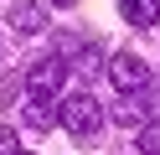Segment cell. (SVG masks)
I'll use <instances>...</instances> for the list:
<instances>
[{
    "instance_id": "7",
    "label": "cell",
    "mask_w": 160,
    "mask_h": 155,
    "mask_svg": "<svg viewBox=\"0 0 160 155\" xmlns=\"http://www.w3.org/2000/svg\"><path fill=\"white\" fill-rule=\"evenodd\" d=\"M26 124H31V129H52V98L31 93V103H26Z\"/></svg>"
},
{
    "instance_id": "11",
    "label": "cell",
    "mask_w": 160,
    "mask_h": 155,
    "mask_svg": "<svg viewBox=\"0 0 160 155\" xmlns=\"http://www.w3.org/2000/svg\"><path fill=\"white\" fill-rule=\"evenodd\" d=\"M52 5H72V0H52Z\"/></svg>"
},
{
    "instance_id": "1",
    "label": "cell",
    "mask_w": 160,
    "mask_h": 155,
    "mask_svg": "<svg viewBox=\"0 0 160 155\" xmlns=\"http://www.w3.org/2000/svg\"><path fill=\"white\" fill-rule=\"evenodd\" d=\"M57 119H62V129L72 134V140H93V134L103 129V109H98L93 93H72V98L57 109Z\"/></svg>"
},
{
    "instance_id": "3",
    "label": "cell",
    "mask_w": 160,
    "mask_h": 155,
    "mask_svg": "<svg viewBox=\"0 0 160 155\" xmlns=\"http://www.w3.org/2000/svg\"><path fill=\"white\" fill-rule=\"evenodd\" d=\"M62 78H67V62L52 52V57H36V62H31V72H26V88H31V93H42V98H52V93L62 88Z\"/></svg>"
},
{
    "instance_id": "4",
    "label": "cell",
    "mask_w": 160,
    "mask_h": 155,
    "mask_svg": "<svg viewBox=\"0 0 160 155\" xmlns=\"http://www.w3.org/2000/svg\"><path fill=\"white\" fill-rule=\"evenodd\" d=\"M57 57H62V62H78V67H88V72L98 67V47H88L78 31H62V41H57Z\"/></svg>"
},
{
    "instance_id": "6",
    "label": "cell",
    "mask_w": 160,
    "mask_h": 155,
    "mask_svg": "<svg viewBox=\"0 0 160 155\" xmlns=\"http://www.w3.org/2000/svg\"><path fill=\"white\" fill-rule=\"evenodd\" d=\"M119 10H124V21H134V26L160 21V0H119Z\"/></svg>"
},
{
    "instance_id": "10",
    "label": "cell",
    "mask_w": 160,
    "mask_h": 155,
    "mask_svg": "<svg viewBox=\"0 0 160 155\" xmlns=\"http://www.w3.org/2000/svg\"><path fill=\"white\" fill-rule=\"evenodd\" d=\"M0 155H21V134H16L11 124L0 129Z\"/></svg>"
},
{
    "instance_id": "9",
    "label": "cell",
    "mask_w": 160,
    "mask_h": 155,
    "mask_svg": "<svg viewBox=\"0 0 160 155\" xmlns=\"http://www.w3.org/2000/svg\"><path fill=\"white\" fill-rule=\"evenodd\" d=\"M139 119H145V103H139V98H129V93H124V103H119V124H129V129H134Z\"/></svg>"
},
{
    "instance_id": "2",
    "label": "cell",
    "mask_w": 160,
    "mask_h": 155,
    "mask_svg": "<svg viewBox=\"0 0 160 155\" xmlns=\"http://www.w3.org/2000/svg\"><path fill=\"white\" fill-rule=\"evenodd\" d=\"M108 78H114L119 93H139L150 83V67L134 57V52H114V57H108Z\"/></svg>"
},
{
    "instance_id": "8",
    "label": "cell",
    "mask_w": 160,
    "mask_h": 155,
    "mask_svg": "<svg viewBox=\"0 0 160 155\" xmlns=\"http://www.w3.org/2000/svg\"><path fill=\"white\" fill-rule=\"evenodd\" d=\"M139 155H160V119L139 124Z\"/></svg>"
},
{
    "instance_id": "5",
    "label": "cell",
    "mask_w": 160,
    "mask_h": 155,
    "mask_svg": "<svg viewBox=\"0 0 160 155\" xmlns=\"http://www.w3.org/2000/svg\"><path fill=\"white\" fill-rule=\"evenodd\" d=\"M42 21H47V10L36 5V0H16V5H11V31H16V36H36Z\"/></svg>"
},
{
    "instance_id": "12",
    "label": "cell",
    "mask_w": 160,
    "mask_h": 155,
    "mask_svg": "<svg viewBox=\"0 0 160 155\" xmlns=\"http://www.w3.org/2000/svg\"><path fill=\"white\" fill-rule=\"evenodd\" d=\"M0 52H5V36H0Z\"/></svg>"
}]
</instances>
